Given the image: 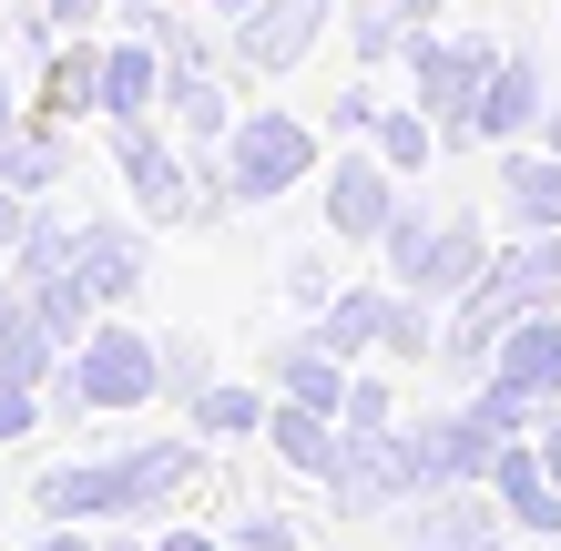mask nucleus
Segmentation results:
<instances>
[{
	"instance_id": "nucleus-1",
	"label": "nucleus",
	"mask_w": 561,
	"mask_h": 551,
	"mask_svg": "<svg viewBox=\"0 0 561 551\" xmlns=\"http://www.w3.org/2000/svg\"><path fill=\"white\" fill-rule=\"evenodd\" d=\"M399 551H520V531H511V510H501L490 480H439V491L409 501Z\"/></svg>"
},
{
	"instance_id": "nucleus-2",
	"label": "nucleus",
	"mask_w": 561,
	"mask_h": 551,
	"mask_svg": "<svg viewBox=\"0 0 561 551\" xmlns=\"http://www.w3.org/2000/svg\"><path fill=\"white\" fill-rule=\"evenodd\" d=\"M194 470H205V449L194 439H134V449H103V480H113V521H144L163 531V510L194 491Z\"/></svg>"
},
{
	"instance_id": "nucleus-3",
	"label": "nucleus",
	"mask_w": 561,
	"mask_h": 551,
	"mask_svg": "<svg viewBox=\"0 0 561 551\" xmlns=\"http://www.w3.org/2000/svg\"><path fill=\"white\" fill-rule=\"evenodd\" d=\"M337 510L378 521V510H409L419 501V460H409V429H347V460H337Z\"/></svg>"
},
{
	"instance_id": "nucleus-4",
	"label": "nucleus",
	"mask_w": 561,
	"mask_h": 551,
	"mask_svg": "<svg viewBox=\"0 0 561 551\" xmlns=\"http://www.w3.org/2000/svg\"><path fill=\"white\" fill-rule=\"evenodd\" d=\"M72 388H82V409H144L163 388V347H144L134 328H92L72 347Z\"/></svg>"
},
{
	"instance_id": "nucleus-5",
	"label": "nucleus",
	"mask_w": 561,
	"mask_h": 551,
	"mask_svg": "<svg viewBox=\"0 0 561 551\" xmlns=\"http://www.w3.org/2000/svg\"><path fill=\"white\" fill-rule=\"evenodd\" d=\"M501 429H490L480 409H449V418H419L409 429V460H419V491H439V480H490L501 470Z\"/></svg>"
},
{
	"instance_id": "nucleus-6",
	"label": "nucleus",
	"mask_w": 561,
	"mask_h": 551,
	"mask_svg": "<svg viewBox=\"0 0 561 551\" xmlns=\"http://www.w3.org/2000/svg\"><path fill=\"white\" fill-rule=\"evenodd\" d=\"M490 491H501V510H511V531H520V541H561V480L541 470V449H531V439H511V449H501Z\"/></svg>"
},
{
	"instance_id": "nucleus-7",
	"label": "nucleus",
	"mask_w": 561,
	"mask_h": 551,
	"mask_svg": "<svg viewBox=\"0 0 561 551\" xmlns=\"http://www.w3.org/2000/svg\"><path fill=\"white\" fill-rule=\"evenodd\" d=\"M31 521H51V531H103V521H113V480H103V460H61V470H42V480H31Z\"/></svg>"
},
{
	"instance_id": "nucleus-8",
	"label": "nucleus",
	"mask_w": 561,
	"mask_h": 551,
	"mask_svg": "<svg viewBox=\"0 0 561 551\" xmlns=\"http://www.w3.org/2000/svg\"><path fill=\"white\" fill-rule=\"evenodd\" d=\"M307 164H317V144L296 134L286 113H255L245 134H236V184H245V194H286Z\"/></svg>"
},
{
	"instance_id": "nucleus-9",
	"label": "nucleus",
	"mask_w": 561,
	"mask_h": 551,
	"mask_svg": "<svg viewBox=\"0 0 561 551\" xmlns=\"http://www.w3.org/2000/svg\"><path fill=\"white\" fill-rule=\"evenodd\" d=\"M490 378L520 388V399H541V409H561V328H551V317H511V337H501V358H490Z\"/></svg>"
},
{
	"instance_id": "nucleus-10",
	"label": "nucleus",
	"mask_w": 561,
	"mask_h": 551,
	"mask_svg": "<svg viewBox=\"0 0 561 551\" xmlns=\"http://www.w3.org/2000/svg\"><path fill=\"white\" fill-rule=\"evenodd\" d=\"M276 399L347 418V358H337V347H286V358H276Z\"/></svg>"
},
{
	"instance_id": "nucleus-11",
	"label": "nucleus",
	"mask_w": 561,
	"mask_h": 551,
	"mask_svg": "<svg viewBox=\"0 0 561 551\" xmlns=\"http://www.w3.org/2000/svg\"><path fill=\"white\" fill-rule=\"evenodd\" d=\"M276 418V399H255V388H205V399H194V439H255Z\"/></svg>"
},
{
	"instance_id": "nucleus-12",
	"label": "nucleus",
	"mask_w": 561,
	"mask_h": 551,
	"mask_svg": "<svg viewBox=\"0 0 561 551\" xmlns=\"http://www.w3.org/2000/svg\"><path fill=\"white\" fill-rule=\"evenodd\" d=\"M327 215H337L347 236H378V225H388V184H378L368 164H347V174H337V194H327Z\"/></svg>"
},
{
	"instance_id": "nucleus-13",
	"label": "nucleus",
	"mask_w": 561,
	"mask_h": 551,
	"mask_svg": "<svg viewBox=\"0 0 561 551\" xmlns=\"http://www.w3.org/2000/svg\"><path fill=\"white\" fill-rule=\"evenodd\" d=\"M501 286H511V307H520V317H541V307H551V286H561V255H551V245L511 255V266H501Z\"/></svg>"
},
{
	"instance_id": "nucleus-14",
	"label": "nucleus",
	"mask_w": 561,
	"mask_h": 551,
	"mask_svg": "<svg viewBox=\"0 0 561 551\" xmlns=\"http://www.w3.org/2000/svg\"><path fill=\"white\" fill-rule=\"evenodd\" d=\"M511 215L520 225H561V164H511Z\"/></svg>"
},
{
	"instance_id": "nucleus-15",
	"label": "nucleus",
	"mask_w": 561,
	"mask_h": 551,
	"mask_svg": "<svg viewBox=\"0 0 561 551\" xmlns=\"http://www.w3.org/2000/svg\"><path fill=\"white\" fill-rule=\"evenodd\" d=\"M327 347H337V358H357V347H388V307H378V297H347L337 317H327Z\"/></svg>"
},
{
	"instance_id": "nucleus-16",
	"label": "nucleus",
	"mask_w": 561,
	"mask_h": 551,
	"mask_svg": "<svg viewBox=\"0 0 561 551\" xmlns=\"http://www.w3.org/2000/svg\"><path fill=\"white\" fill-rule=\"evenodd\" d=\"M123 164H134V184L153 194V205H174V164H163V144L144 134V123H123Z\"/></svg>"
},
{
	"instance_id": "nucleus-17",
	"label": "nucleus",
	"mask_w": 561,
	"mask_h": 551,
	"mask_svg": "<svg viewBox=\"0 0 561 551\" xmlns=\"http://www.w3.org/2000/svg\"><path fill=\"white\" fill-rule=\"evenodd\" d=\"M225 541H236V551H307V531H296L286 510H245V521L225 531Z\"/></svg>"
},
{
	"instance_id": "nucleus-18",
	"label": "nucleus",
	"mask_w": 561,
	"mask_h": 551,
	"mask_svg": "<svg viewBox=\"0 0 561 551\" xmlns=\"http://www.w3.org/2000/svg\"><path fill=\"white\" fill-rule=\"evenodd\" d=\"M144 92H153V61H144V51L103 61V103H113V113H144Z\"/></svg>"
},
{
	"instance_id": "nucleus-19",
	"label": "nucleus",
	"mask_w": 561,
	"mask_h": 551,
	"mask_svg": "<svg viewBox=\"0 0 561 551\" xmlns=\"http://www.w3.org/2000/svg\"><path fill=\"white\" fill-rule=\"evenodd\" d=\"M347 429H399V399H388V378H347Z\"/></svg>"
},
{
	"instance_id": "nucleus-20",
	"label": "nucleus",
	"mask_w": 561,
	"mask_h": 551,
	"mask_svg": "<svg viewBox=\"0 0 561 551\" xmlns=\"http://www.w3.org/2000/svg\"><path fill=\"white\" fill-rule=\"evenodd\" d=\"M163 388H174L184 409L205 399V388H215V368H205V347H163Z\"/></svg>"
},
{
	"instance_id": "nucleus-21",
	"label": "nucleus",
	"mask_w": 561,
	"mask_h": 551,
	"mask_svg": "<svg viewBox=\"0 0 561 551\" xmlns=\"http://www.w3.org/2000/svg\"><path fill=\"white\" fill-rule=\"evenodd\" d=\"M42 429V399H31V378H0V439H31Z\"/></svg>"
},
{
	"instance_id": "nucleus-22",
	"label": "nucleus",
	"mask_w": 561,
	"mask_h": 551,
	"mask_svg": "<svg viewBox=\"0 0 561 551\" xmlns=\"http://www.w3.org/2000/svg\"><path fill=\"white\" fill-rule=\"evenodd\" d=\"M153 551H236V541H215V531H194V521H163Z\"/></svg>"
},
{
	"instance_id": "nucleus-23",
	"label": "nucleus",
	"mask_w": 561,
	"mask_h": 551,
	"mask_svg": "<svg viewBox=\"0 0 561 551\" xmlns=\"http://www.w3.org/2000/svg\"><path fill=\"white\" fill-rule=\"evenodd\" d=\"M92 551H153V531H144V521H103V531H92Z\"/></svg>"
},
{
	"instance_id": "nucleus-24",
	"label": "nucleus",
	"mask_w": 561,
	"mask_h": 551,
	"mask_svg": "<svg viewBox=\"0 0 561 551\" xmlns=\"http://www.w3.org/2000/svg\"><path fill=\"white\" fill-rule=\"evenodd\" d=\"M531 449H541V470L561 480V409H541V429H531Z\"/></svg>"
},
{
	"instance_id": "nucleus-25",
	"label": "nucleus",
	"mask_w": 561,
	"mask_h": 551,
	"mask_svg": "<svg viewBox=\"0 0 561 551\" xmlns=\"http://www.w3.org/2000/svg\"><path fill=\"white\" fill-rule=\"evenodd\" d=\"M31 551H92V531H51V521H42V541H31Z\"/></svg>"
},
{
	"instance_id": "nucleus-26",
	"label": "nucleus",
	"mask_w": 561,
	"mask_h": 551,
	"mask_svg": "<svg viewBox=\"0 0 561 551\" xmlns=\"http://www.w3.org/2000/svg\"><path fill=\"white\" fill-rule=\"evenodd\" d=\"M520 551H561V541H520Z\"/></svg>"
},
{
	"instance_id": "nucleus-27",
	"label": "nucleus",
	"mask_w": 561,
	"mask_h": 551,
	"mask_svg": "<svg viewBox=\"0 0 561 551\" xmlns=\"http://www.w3.org/2000/svg\"><path fill=\"white\" fill-rule=\"evenodd\" d=\"M61 11H92V0H61Z\"/></svg>"
},
{
	"instance_id": "nucleus-28",
	"label": "nucleus",
	"mask_w": 561,
	"mask_h": 551,
	"mask_svg": "<svg viewBox=\"0 0 561 551\" xmlns=\"http://www.w3.org/2000/svg\"><path fill=\"white\" fill-rule=\"evenodd\" d=\"M551 144H561V113H551Z\"/></svg>"
},
{
	"instance_id": "nucleus-29",
	"label": "nucleus",
	"mask_w": 561,
	"mask_h": 551,
	"mask_svg": "<svg viewBox=\"0 0 561 551\" xmlns=\"http://www.w3.org/2000/svg\"><path fill=\"white\" fill-rule=\"evenodd\" d=\"M0 123H11V113H0Z\"/></svg>"
}]
</instances>
